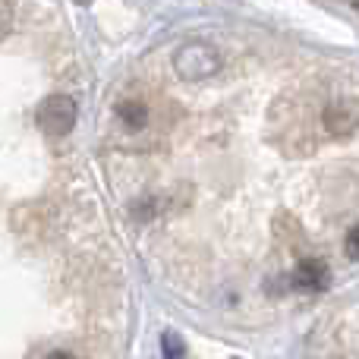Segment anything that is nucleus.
Here are the masks:
<instances>
[{
  "instance_id": "f257e3e1",
  "label": "nucleus",
  "mask_w": 359,
  "mask_h": 359,
  "mask_svg": "<svg viewBox=\"0 0 359 359\" xmlns=\"http://www.w3.org/2000/svg\"><path fill=\"white\" fill-rule=\"evenodd\" d=\"M174 69L180 79H186V82L208 79V76H215L221 69V54L208 41H186V44H180L174 54Z\"/></svg>"
},
{
  "instance_id": "1a4fd4ad",
  "label": "nucleus",
  "mask_w": 359,
  "mask_h": 359,
  "mask_svg": "<svg viewBox=\"0 0 359 359\" xmlns=\"http://www.w3.org/2000/svg\"><path fill=\"white\" fill-rule=\"evenodd\" d=\"M44 359H76L73 353H67V350H54V353H48Z\"/></svg>"
},
{
  "instance_id": "0eeeda50",
  "label": "nucleus",
  "mask_w": 359,
  "mask_h": 359,
  "mask_svg": "<svg viewBox=\"0 0 359 359\" xmlns=\"http://www.w3.org/2000/svg\"><path fill=\"white\" fill-rule=\"evenodd\" d=\"M13 25V0H0V38L10 32Z\"/></svg>"
},
{
  "instance_id": "7ed1b4c3",
  "label": "nucleus",
  "mask_w": 359,
  "mask_h": 359,
  "mask_svg": "<svg viewBox=\"0 0 359 359\" xmlns=\"http://www.w3.org/2000/svg\"><path fill=\"white\" fill-rule=\"evenodd\" d=\"M322 126H325L328 136L344 139L359 126V111L356 107H350V104H328L322 111Z\"/></svg>"
},
{
  "instance_id": "423d86ee",
  "label": "nucleus",
  "mask_w": 359,
  "mask_h": 359,
  "mask_svg": "<svg viewBox=\"0 0 359 359\" xmlns=\"http://www.w3.org/2000/svg\"><path fill=\"white\" fill-rule=\"evenodd\" d=\"M161 350H164V359H189V350H186V344L180 341V334H174V331H168L161 337Z\"/></svg>"
},
{
  "instance_id": "6e6552de",
  "label": "nucleus",
  "mask_w": 359,
  "mask_h": 359,
  "mask_svg": "<svg viewBox=\"0 0 359 359\" xmlns=\"http://www.w3.org/2000/svg\"><path fill=\"white\" fill-rule=\"evenodd\" d=\"M344 249H347L350 259L359 262V224H356V227H350V233H347V243H344Z\"/></svg>"
},
{
  "instance_id": "f03ea898",
  "label": "nucleus",
  "mask_w": 359,
  "mask_h": 359,
  "mask_svg": "<svg viewBox=\"0 0 359 359\" xmlns=\"http://www.w3.org/2000/svg\"><path fill=\"white\" fill-rule=\"evenodd\" d=\"M76 101L69 95H48L38 104V130L50 139H63L76 126Z\"/></svg>"
},
{
  "instance_id": "39448f33",
  "label": "nucleus",
  "mask_w": 359,
  "mask_h": 359,
  "mask_svg": "<svg viewBox=\"0 0 359 359\" xmlns=\"http://www.w3.org/2000/svg\"><path fill=\"white\" fill-rule=\"evenodd\" d=\"M117 117L123 120V126H130V130H142V126L149 123V107H145L142 101H120Z\"/></svg>"
},
{
  "instance_id": "20e7f679",
  "label": "nucleus",
  "mask_w": 359,
  "mask_h": 359,
  "mask_svg": "<svg viewBox=\"0 0 359 359\" xmlns=\"http://www.w3.org/2000/svg\"><path fill=\"white\" fill-rule=\"evenodd\" d=\"M290 284L297 287V290H306V293H318L328 287V265L318 259H303L297 265V271H293Z\"/></svg>"
}]
</instances>
